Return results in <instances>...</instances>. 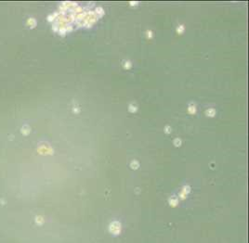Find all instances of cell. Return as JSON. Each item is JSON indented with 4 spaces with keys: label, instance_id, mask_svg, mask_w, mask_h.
<instances>
[{
    "label": "cell",
    "instance_id": "6da1fadb",
    "mask_svg": "<svg viewBox=\"0 0 249 243\" xmlns=\"http://www.w3.org/2000/svg\"><path fill=\"white\" fill-rule=\"evenodd\" d=\"M110 231L113 233V234H115V235H117V234H119L120 233V231H121V225H120V224L118 223V222H114V223H112V224H110Z\"/></svg>",
    "mask_w": 249,
    "mask_h": 243
},
{
    "label": "cell",
    "instance_id": "7a4b0ae2",
    "mask_svg": "<svg viewBox=\"0 0 249 243\" xmlns=\"http://www.w3.org/2000/svg\"><path fill=\"white\" fill-rule=\"evenodd\" d=\"M206 116H208V117H213V116L216 115V110L213 109V108L207 109V110L206 111Z\"/></svg>",
    "mask_w": 249,
    "mask_h": 243
},
{
    "label": "cell",
    "instance_id": "3957f363",
    "mask_svg": "<svg viewBox=\"0 0 249 243\" xmlns=\"http://www.w3.org/2000/svg\"><path fill=\"white\" fill-rule=\"evenodd\" d=\"M128 110H129V112H136L137 111H138V107H137L136 104L131 103V104L128 106Z\"/></svg>",
    "mask_w": 249,
    "mask_h": 243
},
{
    "label": "cell",
    "instance_id": "277c9868",
    "mask_svg": "<svg viewBox=\"0 0 249 243\" xmlns=\"http://www.w3.org/2000/svg\"><path fill=\"white\" fill-rule=\"evenodd\" d=\"M123 66H124V68L125 69H130L131 67H132V64H131V61H129V60H125L124 61V63H123Z\"/></svg>",
    "mask_w": 249,
    "mask_h": 243
},
{
    "label": "cell",
    "instance_id": "5b68a950",
    "mask_svg": "<svg viewBox=\"0 0 249 243\" xmlns=\"http://www.w3.org/2000/svg\"><path fill=\"white\" fill-rule=\"evenodd\" d=\"M130 166H131V168H132V169H137V168H138L139 164H138V162L137 161H133V162H131Z\"/></svg>",
    "mask_w": 249,
    "mask_h": 243
},
{
    "label": "cell",
    "instance_id": "8992f818",
    "mask_svg": "<svg viewBox=\"0 0 249 243\" xmlns=\"http://www.w3.org/2000/svg\"><path fill=\"white\" fill-rule=\"evenodd\" d=\"M189 112H191V113H194V112H196V107H195V106H192V105H190V106H189Z\"/></svg>",
    "mask_w": 249,
    "mask_h": 243
},
{
    "label": "cell",
    "instance_id": "52a82bcc",
    "mask_svg": "<svg viewBox=\"0 0 249 243\" xmlns=\"http://www.w3.org/2000/svg\"><path fill=\"white\" fill-rule=\"evenodd\" d=\"M183 31H184V26H183V25H179V26L178 27V34H182Z\"/></svg>",
    "mask_w": 249,
    "mask_h": 243
},
{
    "label": "cell",
    "instance_id": "ba28073f",
    "mask_svg": "<svg viewBox=\"0 0 249 243\" xmlns=\"http://www.w3.org/2000/svg\"><path fill=\"white\" fill-rule=\"evenodd\" d=\"M174 144H175V146L178 147V146L181 144V140H180L179 138H176V139H175V141H174Z\"/></svg>",
    "mask_w": 249,
    "mask_h": 243
},
{
    "label": "cell",
    "instance_id": "9c48e42d",
    "mask_svg": "<svg viewBox=\"0 0 249 243\" xmlns=\"http://www.w3.org/2000/svg\"><path fill=\"white\" fill-rule=\"evenodd\" d=\"M165 131L166 132L167 134H169V133H170V131H171V127H170L169 125H167V126H166V128H165Z\"/></svg>",
    "mask_w": 249,
    "mask_h": 243
}]
</instances>
